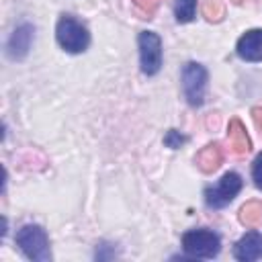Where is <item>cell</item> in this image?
<instances>
[{
	"label": "cell",
	"mask_w": 262,
	"mask_h": 262,
	"mask_svg": "<svg viewBox=\"0 0 262 262\" xmlns=\"http://www.w3.org/2000/svg\"><path fill=\"white\" fill-rule=\"evenodd\" d=\"M203 14L207 20L219 23L225 16V4L223 0H205L203 2Z\"/></svg>",
	"instance_id": "cell-14"
},
{
	"label": "cell",
	"mask_w": 262,
	"mask_h": 262,
	"mask_svg": "<svg viewBox=\"0 0 262 262\" xmlns=\"http://www.w3.org/2000/svg\"><path fill=\"white\" fill-rule=\"evenodd\" d=\"M252 178H254V184L262 188V154H258L252 164Z\"/></svg>",
	"instance_id": "cell-15"
},
{
	"label": "cell",
	"mask_w": 262,
	"mask_h": 262,
	"mask_svg": "<svg viewBox=\"0 0 262 262\" xmlns=\"http://www.w3.org/2000/svg\"><path fill=\"white\" fill-rule=\"evenodd\" d=\"M139 61H141V72L151 76L160 70L162 66V41L156 33L143 31L139 33Z\"/></svg>",
	"instance_id": "cell-6"
},
{
	"label": "cell",
	"mask_w": 262,
	"mask_h": 262,
	"mask_svg": "<svg viewBox=\"0 0 262 262\" xmlns=\"http://www.w3.org/2000/svg\"><path fill=\"white\" fill-rule=\"evenodd\" d=\"M239 221L246 227H256L262 221V203L258 201H248L242 209H239Z\"/></svg>",
	"instance_id": "cell-12"
},
{
	"label": "cell",
	"mask_w": 262,
	"mask_h": 262,
	"mask_svg": "<svg viewBox=\"0 0 262 262\" xmlns=\"http://www.w3.org/2000/svg\"><path fill=\"white\" fill-rule=\"evenodd\" d=\"M227 139H229V147L233 154L242 156L246 151H250L252 143H250V137L246 133V127L239 119H231L229 121V127H227Z\"/></svg>",
	"instance_id": "cell-10"
},
{
	"label": "cell",
	"mask_w": 262,
	"mask_h": 262,
	"mask_svg": "<svg viewBox=\"0 0 262 262\" xmlns=\"http://www.w3.org/2000/svg\"><path fill=\"white\" fill-rule=\"evenodd\" d=\"M194 162H196V166H199L205 174L215 172V170L221 166V162H223V149H221V145H219V143H209V145H205V147L196 154Z\"/></svg>",
	"instance_id": "cell-11"
},
{
	"label": "cell",
	"mask_w": 262,
	"mask_h": 262,
	"mask_svg": "<svg viewBox=\"0 0 262 262\" xmlns=\"http://www.w3.org/2000/svg\"><path fill=\"white\" fill-rule=\"evenodd\" d=\"M180 143H184V137L178 135L174 129L168 131V135H166V145H168V147H180Z\"/></svg>",
	"instance_id": "cell-17"
},
{
	"label": "cell",
	"mask_w": 262,
	"mask_h": 262,
	"mask_svg": "<svg viewBox=\"0 0 262 262\" xmlns=\"http://www.w3.org/2000/svg\"><path fill=\"white\" fill-rule=\"evenodd\" d=\"M182 248L192 258H213L221 250L219 235L209 229H192L182 235Z\"/></svg>",
	"instance_id": "cell-3"
},
{
	"label": "cell",
	"mask_w": 262,
	"mask_h": 262,
	"mask_svg": "<svg viewBox=\"0 0 262 262\" xmlns=\"http://www.w3.org/2000/svg\"><path fill=\"white\" fill-rule=\"evenodd\" d=\"M252 117H254V123H256V127H258V131L262 133V108H260V106H256V108H252Z\"/></svg>",
	"instance_id": "cell-18"
},
{
	"label": "cell",
	"mask_w": 262,
	"mask_h": 262,
	"mask_svg": "<svg viewBox=\"0 0 262 262\" xmlns=\"http://www.w3.org/2000/svg\"><path fill=\"white\" fill-rule=\"evenodd\" d=\"M55 37H57V43L61 45V49H66L70 53H80L90 43V37H88L86 27L82 23H78L76 18L68 16V14H63L57 20Z\"/></svg>",
	"instance_id": "cell-2"
},
{
	"label": "cell",
	"mask_w": 262,
	"mask_h": 262,
	"mask_svg": "<svg viewBox=\"0 0 262 262\" xmlns=\"http://www.w3.org/2000/svg\"><path fill=\"white\" fill-rule=\"evenodd\" d=\"M158 2H160V0H133V4L137 6V10H139L141 14H147V16L156 10Z\"/></svg>",
	"instance_id": "cell-16"
},
{
	"label": "cell",
	"mask_w": 262,
	"mask_h": 262,
	"mask_svg": "<svg viewBox=\"0 0 262 262\" xmlns=\"http://www.w3.org/2000/svg\"><path fill=\"white\" fill-rule=\"evenodd\" d=\"M33 41V27L31 25H20L16 27V31L12 33L10 41H8V55L12 59H20L27 55L29 47Z\"/></svg>",
	"instance_id": "cell-9"
},
{
	"label": "cell",
	"mask_w": 262,
	"mask_h": 262,
	"mask_svg": "<svg viewBox=\"0 0 262 262\" xmlns=\"http://www.w3.org/2000/svg\"><path fill=\"white\" fill-rule=\"evenodd\" d=\"M182 88L188 104L201 106L205 102V92H207V70L201 63H186L182 70Z\"/></svg>",
	"instance_id": "cell-4"
},
{
	"label": "cell",
	"mask_w": 262,
	"mask_h": 262,
	"mask_svg": "<svg viewBox=\"0 0 262 262\" xmlns=\"http://www.w3.org/2000/svg\"><path fill=\"white\" fill-rule=\"evenodd\" d=\"M239 190H242V178H239V174L227 172V174H223V178L215 186H209L205 190V203L211 209H221V207L229 205L237 196Z\"/></svg>",
	"instance_id": "cell-5"
},
{
	"label": "cell",
	"mask_w": 262,
	"mask_h": 262,
	"mask_svg": "<svg viewBox=\"0 0 262 262\" xmlns=\"http://www.w3.org/2000/svg\"><path fill=\"white\" fill-rule=\"evenodd\" d=\"M196 0H176L174 2V14L178 23H190L194 18Z\"/></svg>",
	"instance_id": "cell-13"
},
{
	"label": "cell",
	"mask_w": 262,
	"mask_h": 262,
	"mask_svg": "<svg viewBox=\"0 0 262 262\" xmlns=\"http://www.w3.org/2000/svg\"><path fill=\"white\" fill-rule=\"evenodd\" d=\"M16 246L20 248V252L31 258V260H37V262H47L51 258V252H49V239H47V233L41 225H23L18 231H16Z\"/></svg>",
	"instance_id": "cell-1"
},
{
	"label": "cell",
	"mask_w": 262,
	"mask_h": 262,
	"mask_svg": "<svg viewBox=\"0 0 262 262\" xmlns=\"http://www.w3.org/2000/svg\"><path fill=\"white\" fill-rule=\"evenodd\" d=\"M237 55L246 61H260L262 59V29H252L237 41Z\"/></svg>",
	"instance_id": "cell-7"
},
{
	"label": "cell",
	"mask_w": 262,
	"mask_h": 262,
	"mask_svg": "<svg viewBox=\"0 0 262 262\" xmlns=\"http://www.w3.org/2000/svg\"><path fill=\"white\" fill-rule=\"evenodd\" d=\"M233 256L242 262H252L262 258V235L258 231H248L233 248Z\"/></svg>",
	"instance_id": "cell-8"
},
{
	"label": "cell",
	"mask_w": 262,
	"mask_h": 262,
	"mask_svg": "<svg viewBox=\"0 0 262 262\" xmlns=\"http://www.w3.org/2000/svg\"><path fill=\"white\" fill-rule=\"evenodd\" d=\"M233 2H235V4H242V2H246V0H233Z\"/></svg>",
	"instance_id": "cell-19"
}]
</instances>
